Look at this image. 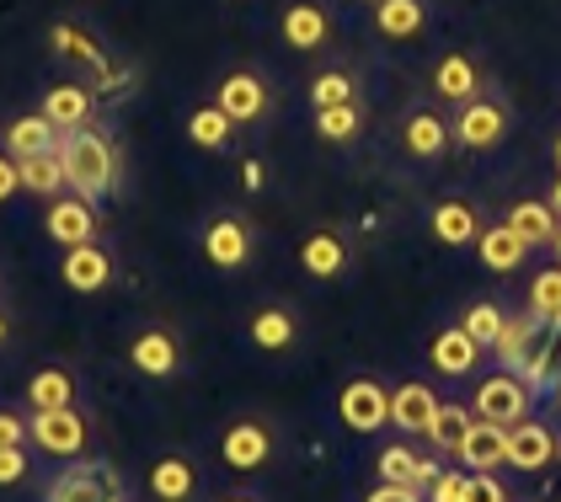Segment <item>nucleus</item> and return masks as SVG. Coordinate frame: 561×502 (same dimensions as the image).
Returning a JSON list of instances; mask_svg holds the SVG:
<instances>
[{
  "label": "nucleus",
  "instance_id": "1",
  "mask_svg": "<svg viewBox=\"0 0 561 502\" xmlns=\"http://www.w3.org/2000/svg\"><path fill=\"white\" fill-rule=\"evenodd\" d=\"M59 161H65V176H70V193H81L91 204L118 193V150L96 124L65 134L59 139Z\"/></svg>",
  "mask_w": 561,
  "mask_h": 502
},
{
  "label": "nucleus",
  "instance_id": "2",
  "mask_svg": "<svg viewBox=\"0 0 561 502\" xmlns=\"http://www.w3.org/2000/svg\"><path fill=\"white\" fill-rule=\"evenodd\" d=\"M198 251H204V262H209L215 273H241V267L252 262V251H257V236H252V225L236 209H219L204 219Z\"/></svg>",
  "mask_w": 561,
  "mask_h": 502
},
{
  "label": "nucleus",
  "instance_id": "3",
  "mask_svg": "<svg viewBox=\"0 0 561 502\" xmlns=\"http://www.w3.org/2000/svg\"><path fill=\"white\" fill-rule=\"evenodd\" d=\"M273 449H278V433H273L267 418H236V422H225V433H219V460H225V470H236V476L262 470V465L273 460Z\"/></svg>",
  "mask_w": 561,
  "mask_h": 502
},
{
  "label": "nucleus",
  "instance_id": "4",
  "mask_svg": "<svg viewBox=\"0 0 561 502\" xmlns=\"http://www.w3.org/2000/svg\"><path fill=\"white\" fill-rule=\"evenodd\" d=\"M44 502H124V481L107 460H76L48 481Z\"/></svg>",
  "mask_w": 561,
  "mask_h": 502
},
{
  "label": "nucleus",
  "instance_id": "5",
  "mask_svg": "<svg viewBox=\"0 0 561 502\" xmlns=\"http://www.w3.org/2000/svg\"><path fill=\"white\" fill-rule=\"evenodd\" d=\"M33 418V449L48 460H81L91 444V422L81 407H59V412H27Z\"/></svg>",
  "mask_w": 561,
  "mask_h": 502
},
{
  "label": "nucleus",
  "instance_id": "6",
  "mask_svg": "<svg viewBox=\"0 0 561 502\" xmlns=\"http://www.w3.org/2000/svg\"><path fill=\"white\" fill-rule=\"evenodd\" d=\"M529 407H535V385H524L514 369H503V375H486L471 390V412H476V418L503 422V427L524 422V418H529Z\"/></svg>",
  "mask_w": 561,
  "mask_h": 502
},
{
  "label": "nucleus",
  "instance_id": "7",
  "mask_svg": "<svg viewBox=\"0 0 561 502\" xmlns=\"http://www.w3.org/2000/svg\"><path fill=\"white\" fill-rule=\"evenodd\" d=\"M449 139L466 145V150H492L508 139V107L497 96H471L460 102V113L449 118Z\"/></svg>",
  "mask_w": 561,
  "mask_h": 502
},
{
  "label": "nucleus",
  "instance_id": "8",
  "mask_svg": "<svg viewBox=\"0 0 561 502\" xmlns=\"http://www.w3.org/2000/svg\"><path fill=\"white\" fill-rule=\"evenodd\" d=\"M337 418H343L347 433H380V427H390V385H380L369 375L347 379L337 390Z\"/></svg>",
  "mask_w": 561,
  "mask_h": 502
},
{
  "label": "nucleus",
  "instance_id": "9",
  "mask_svg": "<svg viewBox=\"0 0 561 502\" xmlns=\"http://www.w3.org/2000/svg\"><path fill=\"white\" fill-rule=\"evenodd\" d=\"M44 236L54 247L96 241V236H102V214H96V204L81 198V193H59V198H48V209H44Z\"/></svg>",
  "mask_w": 561,
  "mask_h": 502
},
{
  "label": "nucleus",
  "instance_id": "10",
  "mask_svg": "<svg viewBox=\"0 0 561 502\" xmlns=\"http://www.w3.org/2000/svg\"><path fill=\"white\" fill-rule=\"evenodd\" d=\"M215 102L225 107V118L236 128H252L273 113V91H267V81H262L257 70H230V76L215 85Z\"/></svg>",
  "mask_w": 561,
  "mask_h": 502
},
{
  "label": "nucleus",
  "instance_id": "11",
  "mask_svg": "<svg viewBox=\"0 0 561 502\" xmlns=\"http://www.w3.org/2000/svg\"><path fill=\"white\" fill-rule=\"evenodd\" d=\"M124 353H129V369L145 379H172L182 369V342L172 327H139Z\"/></svg>",
  "mask_w": 561,
  "mask_h": 502
},
{
  "label": "nucleus",
  "instance_id": "12",
  "mask_svg": "<svg viewBox=\"0 0 561 502\" xmlns=\"http://www.w3.org/2000/svg\"><path fill=\"white\" fill-rule=\"evenodd\" d=\"M247 342L257 347V353H295L300 347V316L284 305V299H262L257 310L247 316Z\"/></svg>",
  "mask_w": 561,
  "mask_h": 502
},
{
  "label": "nucleus",
  "instance_id": "13",
  "mask_svg": "<svg viewBox=\"0 0 561 502\" xmlns=\"http://www.w3.org/2000/svg\"><path fill=\"white\" fill-rule=\"evenodd\" d=\"M113 273H118V262H113V251L102 247V241L65 247V256H59V278H65V289H76V294H102L113 284Z\"/></svg>",
  "mask_w": 561,
  "mask_h": 502
},
{
  "label": "nucleus",
  "instance_id": "14",
  "mask_svg": "<svg viewBox=\"0 0 561 502\" xmlns=\"http://www.w3.org/2000/svg\"><path fill=\"white\" fill-rule=\"evenodd\" d=\"M278 38L295 54H321L332 43V11L321 0H289L284 16H278Z\"/></svg>",
  "mask_w": 561,
  "mask_h": 502
},
{
  "label": "nucleus",
  "instance_id": "15",
  "mask_svg": "<svg viewBox=\"0 0 561 502\" xmlns=\"http://www.w3.org/2000/svg\"><path fill=\"white\" fill-rule=\"evenodd\" d=\"M38 113H44L59 134H76V128H87L91 118H96V91H91L87 81H54L44 96H38Z\"/></svg>",
  "mask_w": 561,
  "mask_h": 502
},
{
  "label": "nucleus",
  "instance_id": "16",
  "mask_svg": "<svg viewBox=\"0 0 561 502\" xmlns=\"http://www.w3.org/2000/svg\"><path fill=\"white\" fill-rule=\"evenodd\" d=\"M145 487H150L156 502H198L204 470H198L193 455H161V460H150V470H145Z\"/></svg>",
  "mask_w": 561,
  "mask_h": 502
},
{
  "label": "nucleus",
  "instance_id": "17",
  "mask_svg": "<svg viewBox=\"0 0 561 502\" xmlns=\"http://www.w3.org/2000/svg\"><path fill=\"white\" fill-rule=\"evenodd\" d=\"M438 407H444V401H438V390L423 385V379L390 385V427H396V433H417V438H428Z\"/></svg>",
  "mask_w": 561,
  "mask_h": 502
},
{
  "label": "nucleus",
  "instance_id": "18",
  "mask_svg": "<svg viewBox=\"0 0 561 502\" xmlns=\"http://www.w3.org/2000/svg\"><path fill=\"white\" fill-rule=\"evenodd\" d=\"M27 412H59V407H81V375L70 364H44L27 375V390H22Z\"/></svg>",
  "mask_w": 561,
  "mask_h": 502
},
{
  "label": "nucleus",
  "instance_id": "19",
  "mask_svg": "<svg viewBox=\"0 0 561 502\" xmlns=\"http://www.w3.org/2000/svg\"><path fill=\"white\" fill-rule=\"evenodd\" d=\"M551 460H557V433H551V422L524 418L508 427V465H514V470L535 476V470H546Z\"/></svg>",
  "mask_w": 561,
  "mask_h": 502
},
{
  "label": "nucleus",
  "instance_id": "20",
  "mask_svg": "<svg viewBox=\"0 0 561 502\" xmlns=\"http://www.w3.org/2000/svg\"><path fill=\"white\" fill-rule=\"evenodd\" d=\"M455 460H460V470H497V465H508V427L476 418L471 433L455 449Z\"/></svg>",
  "mask_w": 561,
  "mask_h": 502
},
{
  "label": "nucleus",
  "instance_id": "21",
  "mask_svg": "<svg viewBox=\"0 0 561 502\" xmlns=\"http://www.w3.org/2000/svg\"><path fill=\"white\" fill-rule=\"evenodd\" d=\"M481 353H486V347H481V342H476L466 327H444V332L433 336V347H428L433 369H438V375H449V379H466V375H471L476 364H481Z\"/></svg>",
  "mask_w": 561,
  "mask_h": 502
},
{
  "label": "nucleus",
  "instance_id": "22",
  "mask_svg": "<svg viewBox=\"0 0 561 502\" xmlns=\"http://www.w3.org/2000/svg\"><path fill=\"white\" fill-rule=\"evenodd\" d=\"M59 128L48 124L44 113H22V118H11L5 134H0V150L5 156H16V161H27V156H44V150H59Z\"/></svg>",
  "mask_w": 561,
  "mask_h": 502
},
{
  "label": "nucleus",
  "instance_id": "23",
  "mask_svg": "<svg viewBox=\"0 0 561 502\" xmlns=\"http://www.w3.org/2000/svg\"><path fill=\"white\" fill-rule=\"evenodd\" d=\"M476 256H481L492 273H518L524 256H529V241L518 236L508 219H497V225H486V230L476 236Z\"/></svg>",
  "mask_w": 561,
  "mask_h": 502
},
{
  "label": "nucleus",
  "instance_id": "24",
  "mask_svg": "<svg viewBox=\"0 0 561 502\" xmlns=\"http://www.w3.org/2000/svg\"><path fill=\"white\" fill-rule=\"evenodd\" d=\"M300 267L310 273V278H343L347 273V241L337 236V230H310L300 241Z\"/></svg>",
  "mask_w": 561,
  "mask_h": 502
},
{
  "label": "nucleus",
  "instance_id": "25",
  "mask_svg": "<svg viewBox=\"0 0 561 502\" xmlns=\"http://www.w3.org/2000/svg\"><path fill=\"white\" fill-rule=\"evenodd\" d=\"M433 96H444V102H471L481 96V70H476L471 54H444L438 65H433Z\"/></svg>",
  "mask_w": 561,
  "mask_h": 502
},
{
  "label": "nucleus",
  "instance_id": "26",
  "mask_svg": "<svg viewBox=\"0 0 561 502\" xmlns=\"http://www.w3.org/2000/svg\"><path fill=\"white\" fill-rule=\"evenodd\" d=\"M401 145H407V156H417V161H438L444 145H449V124H444L433 107H412L407 124H401Z\"/></svg>",
  "mask_w": 561,
  "mask_h": 502
},
{
  "label": "nucleus",
  "instance_id": "27",
  "mask_svg": "<svg viewBox=\"0 0 561 502\" xmlns=\"http://www.w3.org/2000/svg\"><path fill=\"white\" fill-rule=\"evenodd\" d=\"M428 27V0H375V33L390 43L417 38Z\"/></svg>",
  "mask_w": 561,
  "mask_h": 502
},
{
  "label": "nucleus",
  "instance_id": "28",
  "mask_svg": "<svg viewBox=\"0 0 561 502\" xmlns=\"http://www.w3.org/2000/svg\"><path fill=\"white\" fill-rule=\"evenodd\" d=\"M428 225H433V241H444V247H476V236H481V219H476V209L466 198L433 204Z\"/></svg>",
  "mask_w": 561,
  "mask_h": 502
},
{
  "label": "nucleus",
  "instance_id": "29",
  "mask_svg": "<svg viewBox=\"0 0 561 502\" xmlns=\"http://www.w3.org/2000/svg\"><path fill=\"white\" fill-rule=\"evenodd\" d=\"M508 225H514L518 236L529 241V251H535V247H551V241H557L561 214L551 209V198H518L514 209H508Z\"/></svg>",
  "mask_w": 561,
  "mask_h": 502
},
{
  "label": "nucleus",
  "instance_id": "30",
  "mask_svg": "<svg viewBox=\"0 0 561 502\" xmlns=\"http://www.w3.org/2000/svg\"><path fill=\"white\" fill-rule=\"evenodd\" d=\"M22 171V193H33V198H59V193H70V176H65V161H59V150H44V156H27V161H16Z\"/></svg>",
  "mask_w": 561,
  "mask_h": 502
},
{
  "label": "nucleus",
  "instance_id": "31",
  "mask_svg": "<svg viewBox=\"0 0 561 502\" xmlns=\"http://www.w3.org/2000/svg\"><path fill=\"white\" fill-rule=\"evenodd\" d=\"M540 332H546V327H540V321H535L529 310H524V316H508V321H503V332H497V342H492L497 364H503V369H514V375H518L524 353L535 347V336H540Z\"/></svg>",
  "mask_w": 561,
  "mask_h": 502
},
{
  "label": "nucleus",
  "instance_id": "32",
  "mask_svg": "<svg viewBox=\"0 0 561 502\" xmlns=\"http://www.w3.org/2000/svg\"><path fill=\"white\" fill-rule=\"evenodd\" d=\"M230 134H236V124L225 118L219 102H198V107L187 113V139H193L198 150H230Z\"/></svg>",
  "mask_w": 561,
  "mask_h": 502
},
{
  "label": "nucleus",
  "instance_id": "33",
  "mask_svg": "<svg viewBox=\"0 0 561 502\" xmlns=\"http://www.w3.org/2000/svg\"><path fill=\"white\" fill-rule=\"evenodd\" d=\"M529 316H535L540 327L561 332V262L557 267H540V273L529 278Z\"/></svg>",
  "mask_w": 561,
  "mask_h": 502
},
{
  "label": "nucleus",
  "instance_id": "34",
  "mask_svg": "<svg viewBox=\"0 0 561 502\" xmlns=\"http://www.w3.org/2000/svg\"><path fill=\"white\" fill-rule=\"evenodd\" d=\"M471 422H476L471 407L444 401V407H438V418H433V427H428V444L438 449V455H455V449H460V438L471 433Z\"/></svg>",
  "mask_w": 561,
  "mask_h": 502
},
{
  "label": "nucleus",
  "instance_id": "35",
  "mask_svg": "<svg viewBox=\"0 0 561 502\" xmlns=\"http://www.w3.org/2000/svg\"><path fill=\"white\" fill-rule=\"evenodd\" d=\"M316 134H321L327 145H353V139L364 134V107H358V102L321 107V113H316Z\"/></svg>",
  "mask_w": 561,
  "mask_h": 502
},
{
  "label": "nucleus",
  "instance_id": "36",
  "mask_svg": "<svg viewBox=\"0 0 561 502\" xmlns=\"http://www.w3.org/2000/svg\"><path fill=\"white\" fill-rule=\"evenodd\" d=\"M337 102H358V76L343 70V65H332V70H321L316 81H310V107L321 113V107H337Z\"/></svg>",
  "mask_w": 561,
  "mask_h": 502
},
{
  "label": "nucleus",
  "instance_id": "37",
  "mask_svg": "<svg viewBox=\"0 0 561 502\" xmlns=\"http://www.w3.org/2000/svg\"><path fill=\"white\" fill-rule=\"evenodd\" d=\"M503 321H508V316H503V305H497V299H471L460 327H466V332H471L476 342L492 353V342H497V332H503Z\"/></svg>",
  "mask_w": 561,
  "mask_h": 502
},
{
  "label": "nucleus",
  "instance_id": "38",
  "mask_svg": "<svg viewBox=\"0 0 561 502\" xmlns=\"http://www.w3.org/2000/svg\"><path fill=\"white\" fill-rule=\"evenodd\" d=\"M48 43H54L65 59H87V65H102V48H96V43H91L87 33L76 27V22H54V27H48Z\"/></svg>",
  "mask_w": 561,
  "mask_h": 502
},
{
  "label": "nucleus",
  "instance_id": "39",
  "mask_svg": "<svg viewBox=\"0 0 561 502\" xmlns=\"http://www.w3.org/2000/svg\"><path fill=\"white\" fill-rule=\"evenodd\" d=\"M27 476H33V455H27V444L0 449V487H22Z\"/></svg>",
  "mask_w": 561,
  "mask_h": 502
},
{
  "label": "nucleus",
  "instance_id": "40",
  "mask_svg": "<svg viewBox=\"0 0 561 502\" xmlns=\"http://www.w3.org/2000/svg\"><path fill=\"white\" fill-rule=\"evenodd\" d=\"M466 502H508V492L492 470H466Z\"/></svg>",
  "mask_w": 561,
  "mask_h": 502
},
{
  "label": "nucleus",
  "instance_id": "41",
  "mask_svg": "<svg viewBox=\"0 0 561 502\" xmlns=\"http://www.w3.org/2000/svg\"><path fill=\"white\" fill-rule=\"evenodd\" d=\"M11 444H33V418L0 407V449H11Z\"/></svg>",
  "mask_w": 561,
  "mask_h": 502
},
{
  "label": "nucleus",
  "instance_id": "42",
  "mask_svg": "<svg viewBox=\"0 0 561 502\" xmlns=\"http://www.w3.org/2000/svg\"><path fill=\"white\" fill-rule=\"evenodd\" d=\"M423 498L428 502H466V476H460V470H438V481H433Z\"/></svg>",
  "mask_w": 561,
  "mask_h": 502
},
{
  "label": "nucleus",
  "instance_id": "43",
  "mask_svg": "<svg viewBox=\"0 0 561 502\" xmlns=\"http://www.w3.org/2000/svg\"><path fill=\"white\" fill-rule=\"evenodd\" d=\"M364 502H428V498H423L417 487H401V481H380V487H375V492H369Z\"/></svg>",
  "mask_w": 561,
  "mask_h": 502
},
{
  "label": "nucleus",
  "instance_id": "44",
  "mask_svg": "<svg viewBox=\"0 0 561 502\" xmlns=\"http://www.w3.org/2000/svg\"><path fill=\"white\" fill-rule=\"evenodd\" d=\"M22 193V171H16V156H5L0 150V204H11Z\"/></svg>",
  "mask_w": 561,
  "mask_h": 502
},
{
  "label": "nucleus",
  "instance_id": "45",
  "mask_svg": "<svg viewBox=\"0 0 561 502\" xmlns=\"http://www.w3.org/2000/svg\"><path fill=\"white\" fill-rule=\"evenodd\" d=\"M241 176H247V187H262V167H257V161H241Z\"/></svg>",
  "mask_w": 561,
  "mask_h": 502
},
{
  "label": "nucleus",
  "instance_id": "46",
  "mask_svg": "<svg viewBox=\"0 0 561 502\" xmlns=\"http://www.w3.org/2000/svg\"><path fill=\"white\" fill-rule=\"evenodd\" d=\"M5 342H11V316L0 310V347H5Z\"/></svg>",
  "mask_w": 561,
  "mask_h": 502
},
{
  "label": "nucleus",
  "instance_id": "47",
  "mask_svg": "<svg viewBox=\"0 0 561 502\" xmlns=\"http://www.w3.org/2000/svg\"><path fill=\"white\" fill-rule=\"evenodd\" d=\"M219 502H262V498H252V492H225Z\"/></svg>",
  "mask_w": 561,
  "mask_h": 502
},
{
  "label": "nucleus",
  "instance_id": "48",
  "mask_svg": "<svg viewBox=\"0 0 561 502\" xmlns=\"http://www.w3.org/2000/svg\"><path fill=\"white\" fill-rule=\"evenodd\" d=\"M551 209L561 214V176H557V182H551Z\"/></svg>",
  "mask_w": 561,
  "mask_h": 502
},
{
  "label": "nucleus",
  "instance_id": "49",
  "mask_svg": "<svg viewBox=\"0 0 561 502\" xmlns=\"http://www.w3.org/2000/svg\"><path fill=\"white\" fill-rule=\"evenodd\" d=\"M551 251H557V262H561V225H557V241H551Z\"/></svg>",
  "mask_w": 561,
  "mask_h": 502
},
{
  "label": "nucleus",
  "instance_id": "50",
  "mask_svg": "<svg viewBox=\"0 0 561 502\" xmlns=\"http://www.w3.org/2000/svg\"><path fill=\"white\" fill-rule=\"evenodd\" d=\"M557 167H561V134H557Z\"/></svg>",
  "mask_w": 561,
  "mask_h": 502
},
{
  "label": "nucleus",
  "instance_id": "51",
  "mask_svg": "<svg viewBox=\"0 0 561 502\" xmlns=\"http://www.w3.org/2000/svg\"><path fill=\"white\" fill-rule=\"evenodd\" d=\"M557 460H561V438H557Z\"/></svg>",
  "mask_w": 561,
  "mask_h": 502
}]
</instances>
